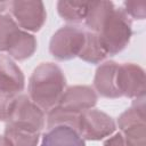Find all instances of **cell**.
I'll use <instances>...</instances> for the list:
<instances>
[{
    "label": "cell",
    "mask_w": 146,
    "mask_h": 146,
    "mask_svg": "<svg viewBox=\"0 0 146 146\" xmlns=\"http://www.w3.org/2000/svg\"><path fill=\"white\" fill-rule=\"evenodd\" d=\"M66 86L62 68L54 63H41L32 72L29 81V97L42 111L55 107Z\"/></svg>",
    "instance_id": "cell-1"
},
{
    "label": "cell",
    "mask_w": 146,
    "mask_h": 146,
    "mask_svg": "<svg viewBox=\"0 0 146 146\" xmlns=\"http://www.w3.org/2000/svg\"><path fill=\"white\" fill-rule=\"evenodd\" d=\"M96 34L107 56H114L130 42L132 35L131 19L122 8L114 7L103 21Z\"/></svg>",
    "instance_id": "cell-2"
},
{
    "label": "cell",
    "mask_w": 146,
    "mask_h": 146,
    "mask_svg": "<svg viewBox=\"0 0 146 146\" xmlns=\"http://www.w3.org/2000/svg\"><path fill=\"white\" fill-rule=\"evenodd\" d=\"M117 127L127 146H146L145 97L133 100L117 119Z\"/></svg>",
    "instance_id": "cell-3"
},
{
    "label": "cell",
    "mask_w": 146,
    "mask_h": 146,
    "mask_svg": "<svg viewBox=\"0 0 146 146\" xmlns=\"http://www.w3.org/2000/svg\"><path fill=\"white\" fill-rule=\"evenodd\" d=\"M86 40V31L66 25L58 29L49 42V51L57 60H70L79 56Z\"/></svg>",
    "instance_id": "cell-4"
},
{
    "label": "cell",
    "mask_w": 146,
    "mask_h": 146,
    "mask_svg": "<svg viewBox=\"0 0 146 146\" xmlns=\"http://www.w3.org/2000/svg\"><path fill=\"white\" fill-rule=\"evenodd\" d=\"M6 122L15 127L41 132L46 124L44 111L34 104L27 95H17L13 100Z\"/></svg>",
    "instance_id": "cell-5"
},
{
    "label": "cell",
    "mask_w": 146,
    "mask_h": 146,
    "mask_svg": "<svg viewBox=\"0 0 146 146\" xmlns=\"http://www.w3.org/2000/svg\"><path fill=\"white\" fill-rule=\"evenodd\" d=\"M116 123L106 113L99 110H88L80 114L78 133L83 140H100L114 135Z\"/></svg>",
    "instance_id": "cell-6"
},
{
    "label": "cell",
    "mask_w": 146,
    "mask_h": 146,
    "mask_svg": "<svg viewBox=\"0 0 146 146\" xmlns=\"http://www.w3.org/2000/svg\"><path fill=\"white\" fill-rule=\"evenodd\" d=\"M10 16L17 25L26 32H38L47 19L42 1H9Z\"/></svg>",
    "instance_id": "cell-7"
},
{
    "label": "cell",
    "mask_w": 146,
    "mask_h": 146,
    "mask_svg": "<svg viewBox=\"0 0 146 146\" xmlns=\"http://www.w3.org/2000/svg\"><path fill=\"white\" fill-rule=\"evenodd\" d=\"M116 87L120 96L137 99L145 97V72L133 63L119 64L116 71Z\"/></svg>",
    "instance_id": "cell-8"
},
{
    "label": "cell",
    "mask_w": 146,
    "mask_h": 146,
    "mask_svg": "<svg viewBox=\"0 0 146 146\" xmlns=\"http://www.w3.org/2000/svg\"><path fill=\"white\" fill-rule=\"evenodd\" d=\"M98 96L94 88L88 86H72L64 90L57 105L70 112L81 114L84 111L94 108Z\"/></svg>",
    "instance_id": "cell-9"
},
{
    "label": "cell",
    "mask_w": 146,
    "mask_h": 146,
    "mask_svg": "<svg viewBox=\"0 0 146 146\" xmlns=\"http://www.w3.org/2000/svg\"><path fill=\"white\" fill-rule=\"evenodd\" d=\"M25 78L22 70L8 55H0V90L17 96L23 91Z\"/></svg>",
    "instance_id": "cell-10"
},
{
    "label": "cell",
    "mask_w": 146,
    "mask_h": 146,
    "mask_svg": "<svg viewBox=\"0 0 146 146\" xmlns=\"http://www.w3.org/2000/svg\"><path fill=\"white\" fill-rule=\"evenodd\" d=\"M119 64L107 60L98 66L94 78V90L105 98H119L120 92L116 87V71Z\"/></svg>",
    "instance_id": "cell-11"
},
{
    "label": "cell",
    "mask_w": 146,
    "mask_h": 146,
    "mask_svg": "<svg viewBox=\"0 0 146 146\" xmlns=\"http://www.w3.org/2000/svg\"><path fill=\"white\" fill-rule=\"evenodd\" d=\"M36 46L35 36L19 29L11 38L6 52L14 60H25L35 52Z\"/></svg>",
    "instance_id": "cell-12"
},
{
    "label": "cell",
    "mask_w": 146,
    "mask_h": 146,
    "mask_svg": "<svg viewBox=\"0 0 146 146\" xmlns=\"http://www.w3.org/2000/svg\"><path fill=\"white\" fill-rule=\"evenodd\" d=\"M41 146H86V144L76 130L59 125L47 130L42 137Z\"/></svg>",
    "instance_id": "cell-13"
},
{
    "label": "cell",
    "mask_w": 146,
    "mask_h": 146,
    "mask_svg": "<svg viewBox=\"0 0 146 146\" xmlns=\"http://www.w3.org/2000/svg\"><path fill=\"white\" fill-rule=\"evenodd\" d=\"M5 137L13 146H36L40 139V131L6 123Z\"/></svg>",
    "instance_id": "cell-14"
},
{
    "label": "cell",
    "mask_w": 146,
    "mask_h": 146,
    "mask_svg": "<svg viewBox=\"0 0 146 146\" xmlns=\"http://www.w3.org/2000/svg\"><path fill=\"white\" fill-rule=\"evenodd\" d=\"M78 57L90 64H99L107 57V54L100 44V41L96 33L86 32L84 44Z\"/></svg>",
    "instance_id": "cell-15"
},
{
    "label": "cell",
    "mask_w": 146,
    "mask_h": 146,
    "mask_svg": "<svg viewBox=\"0 0 146 146\" xmlns=\"http://www.w3.org/2000/svg\"><path fill=\"white\" fill-rule=\"evenodd\" d=\"M90 2L80 1H58L57 11L58 15L68 23H80L86 19Z\"/></svg>",
    "instance_id": "cell-16"
},
{
    "label": "cell",
    "mask_w": 146,
    "mask_h": 146,
    "mask_svg": "<svg viewBox=\"0 0 146 146\" xmlns=\"http://www.w3.org/2000/svg\"><path fill=\"white\" fill-rule=\"evenodd\" d=\"M114 7V3L111 1H91L87 17L84 19L86 26L89 29V32L97 33L103 21Z\"/></svg>",
    "instance_id": "cell-17"
},
{
    "label": "cell",
    "mask_w": 146,
    "mask_h": 146,
    "mask_svg": "<svg viewBox=\"0 0 146 146\" xmlns=\"http://www.w3.org/2000/svg\"><path fill=\"white\" fill-rule=\"evenodd\" d=\"M79 116H80V114L70 112V111L64 110L60 106L56 105L55 107H52L51 110L48 111V114L46 117L47 130L52 129L55 127H59V125H66V127H71L72 129L78 131Z\"/></svg>",
    "instance_id": "cell-18"
},
{
    "label": "cell",
    "mask_w": 146,
    "mask_h": 146,
    "mask_svg": "<svg viewBox=\"0 0 146 146\" xmlns=\"http://www.w3.org/2000/svg\"><path fill=\"white\" fill-rule=\"evenodd\" d=\"M21 27L9 14L0 15V52H6L11 38Z\"/></svg>",
    "instance_id": "cell-19"
},
{
    "label": "cell",
    "mask_w": 146,
    "mask_h": 146,
    "mask_svg": "<svg viewBox=\"0 0 146 146\" xmlns=\"http://www.w3.org/2000/svg\"><path fill=\"white\" fill-rule=\"evenodd\" d=\"M123 11L129 18L144 19L146 17V2L145 1H125L123 2Z\"/></svg>",
    "instance_id": "cell-20"
},
{
    "label": "cell",
    "mask_w": 146,
    "mask_h": 146,
    "mask_svg": "<svg viewBox=\"0 0 146 146\" xmlns=\"http://www.w3.org/2000/svg\"><path fill=\"white\" fill-rule=\"evenodd\" d=\"M16 96L6 94L0 90V121H7L13 100Z\"/></svg>",
    "instance_id": "cell-21"
},
{
    "label": "cell",
    "mask_w": 146,
    "mask_h": 146,
    "mask_svg": "<svg viewBox=\"0 0 146 146\" xmlns=\"http://www.w3.org/2000/svg\"><path fill=\"white\" fill-rule=\"evenodd\" d=\"M103 146H127L124 143V139L121 135V132H117L115 135H112L105 143Z\"/></svg>",
    "instance_id": "cell-22"
},
{
    "label": "cell",
    "mask_w": 146,
    "mask_h": 146,
    "mask_svg": "<svg viewBox=\"0 0 146 146\" xmlns=\"http://www.w3.org/2000/svg\"><path fill=\"white\" fill-rule=\"evenodd\" d=\"M8 8H9L8 1H0V15H2L5 13V10H7Z\"/></svg>",
    "instance_id": "cell-23"
},
{
    "label": "cell",
    "mask_w": 146,
    "mask_h": 146,
    "mask_svg": "<svg viewBox=\"0 0 146 146\" xmlns=\"http://www.w3.org/2000/svg\"><path fill=\"white\" fill-rule=\"evenodd\" d=\"M0 146H13L5 136H0Z\"/></svg>",
    "instance_id": "cell-24"
}]
</instances>
